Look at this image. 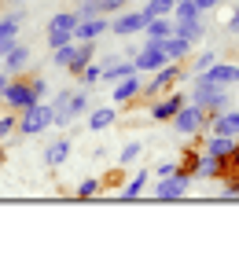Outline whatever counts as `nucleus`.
<instances>
[{
	"label": "nucleus",
	"instance_id": "nucleus-1",
	"mask_svg": "<svg viewBox=\"0 0 239 257\" xmlns=\"http://www.w3.org/2000/svg\"><path fill=\"white\" fill-rule=\"evenodd\" d=\"M188 99H191V103H199V107L206 110V114H217V110H224V103H228V92L199 74V85L191 88V96H188Z\"/></svg>",
	"mask_w": 239,
	"mask_h": 257
},
{
	"label": "nucleus",
	"instance_id": "nucleus-2",
	"mask_svg": "<svg viewBox=\"0 0 239 257\" xmlns=\"http://www.w3.org/2000/svg\"><path fill=\"white\" fill-rule=\"evenodd\" d=\"M188 184H191V173L184 166H177L170 177H158V184H154V198H158V202H177V198L188 195Z\"/></svg>",
	"mask_w": 239,
	"mask_h": 257
},
{
	"label": "nucleus",
	"instance_id": "nucleus-3",
	"mask_svg": "<svg viewBox=\"0 0 239 257\" xmlns=\"http://www.w3.org/2000/svg\"><path fill=\"white\" fill-rule=\"evenodd\" d=\"M206 125H210V114L202 110L199 103H184V107L173 114V128H177V136H195V133H202Z\"/></svg>",
	"mask_w": 239,
	"mask_h": 257
},
{
	"label": "nucleus",
	"instance_id": "nucleus-4",
	"mask_svg": "<svg viewBox=\"0 0 239 257\" xmlns=\"http://www.w3.org/2000/svg\"><path fill=\"white\" fill-rule=\"evenodd\" d=\"M52 118H55V110H52V103H33V107H26L22 110V118H19V133L22 136H37V133H44L48 125H52Z\"/></svg>",
	"mask_w": 239,
	"mask_h": 257
},
{
	"label": "nucleus",
	"instance_id": "nucleus-5",
	"mask_svg": "<svg viewBox=\"0 0 239 257\" xmlns=\"http://www.w3.org/2000/svg\"><path fill=\"white\" fill-rule=\"evenodd\" d=\"M181 77H184V66H181V63H166L162 70H154V77H151L147 85L140 88V96H147V99H158L162 92H170V88H173Z\"/></svg>",
	"mask_w": 239,
	"mask_h": 257
},
{
	"label": "nucleus",
	"instance_id": "nucleus-6",
	"mask_svg": "<svg viewBox=\"0 0 239 257\" xmlns=\"http://www.w3.org/2000/svg\"><path fill=\"white\" fill-rule=\"evenodd\" d=\"M74 26H77V11H59V15L48 19V48H59V44L74 41Z\"/></svg>",
	"mask_w": 239,
	"mask_h": 257
},
{
	"label": "nucleus",
	"instance_id": "nucleus-7",
	"mask_svg": "<svg viewBox=\"0 0 239 257\" xmlns=\"http://www.w3.org/2000/svg\"><path fill=\"white\" fill-rule=\"evenodd\" d=\"M166 63H170V55H166L162 41H147L140 52H133V66H136V74H154V70H162Z\"/></svg>",
	"mask_w": 239,
	"mask_h": 257
},
{
	"label": "nucleus",
	"instance_id": "nucleus-8",
	"mask_svg": "<svg viewBox=\"0 0 239 257\" xmlns=\"http://www.w3.org/2000/svg\"><path fill=\"white\" fill-rule=\"evenodd\" d=\"M4 103L11 110H26V107H33V103H41L37 99V92H33V85L30 81H8V88H4Z\"/></svg>",
	"mask_w": 239,
	"mask_h": 257
},
{
	"label": "nucleus",
	"instance_id": "nucleus-9",
	"mask_svg": "<svg viewBox=\"0 0 239 257\" xmlns=\"http://www.w3.org/2000/svg\"><path fill=\"white\" fill-rule=\"evenodd\" d=\"M143 26H147L143 11H118V19L111 22V33L114 37H136V33H143Z\"/></svg>",
	"mask_w": 239,
	"mask_h": 257
},
{
	"label": "nucleus",
	"instance_id": "nucleus-10",
	"mask_svg": "<svg viewBox=\"0 0 239 257\" xmlns=\"http://www.w3.org/2000/svg\"><path fill=\"white\" fill-rule=\"evenodd\" d=\"M184 103H188L184 92H170L166 99H154L151 103V121H173V114L181 110Z\"/></svg>",
	"mask_w": 239,
	"mask_h": 257
},
{
	"label": "nucleus",
	"instance_id": "nucleus-11",
	"mask_svg": "<svg viewBox=\"0 0 239 257\" xmlns=\"http://www.w3.org/2000/svg\"><path fill=\"white\" fill-rule=\"evenodd\" d=\"M107 30H111V22H107L103 15H89V19H77V26H74V41H100Z\"/></svg>",
	"mask_w": 239,
	"mask_h": 257
},
{
	"label": "nucleus",
	"instance_id": "nucleus-12",
	"mask_svg": "<svg viewBox=\"0 0 239 257\" xmlns=\"http://www.w3.org/2000/svg\"><path fill=\"white\" fill-rule=\"evenodd\" d=\"M85 107H89V92H74V96L66 99V107H59V110H55L52 125H59V128L70 125V121L77 118V114H85Z\"/></svg>",
	"mask_w": 239,
	"mask_h": 257
},
{
	"label": "nucleus",
	"instance_id": "nucleus-13",
	"mask_svg": "<svg viewBox=\"0 0 239 257\" xmlns=\"http://www.w3.org/2000/svg\"><path fill=\"white\" fill-rule=\"evenodd\" d=\"M22 19H26V11H15V15H4V19H0V55H4V52L11 48V44L19 41Z\"/></svg>",
	"mask_w": 239,
	"mask_h": 257
},
{
	"label": "nucleus",
	"instance_id": "nucleus-14",
	"mask_svg": "<svg viewBox=\"0 0 239 257\" xmlns=\"http://www.w3.org/2000/svg\"><path fill=\"white\" fill-rule=\"evenodd\" d=\"M206 81H213V85H221V88H228V85H239V63H213L206 74H202Z\"/></svg>",
	"mask_w": 239,
	"mask_h": 257
},
{
	"label": "nucleus",
	"instance_id": "nucleus-15",
	"mask_svg": "<svg viewBox=\"0 0 239 257\" xmlns=\"http://www.w3.org/2000/svg\"><path fill=\"white\" fill-rule=\"evenodd\" d=\"M30 59H33V52H30V44H11V48L4 52V70L8 74H22V70L30 66Z\"/></svg>",
	"mask_w": 239,
	"mask_h": 257
},
{
	"label": "nucleus",
	"instance_id": "nucleus-16",
	"mask_svg": "<svg viewBox=\"0 0 239 257\" xmlns=\"http://www.w3.org/2000/svg\"><path fill=\"white\" fill-rule=\"evenodd\" d=\"M210 133L239 136V110H217V114H210Z\"/></svg>",
	"mask_w": 239,
	"mask_h": 257
},
{
	"label": "nucleus",
	"instance_id": "nucleus-17",
	"mask_svg": "<svg viewBox=\"0 0 239 257\" xmlns=\"http://www.w3.org/2000/svg\"><path fill=\"white\" fill-rule=\"evenodd\" d=\"M173 33H181V37H188L191 44L206 37V15L199 19H173Z\"/></svg>",
	"mask_w": 239,
	"mask_h": 257
},
{
	"label": "nucleus",
	"instance_id": "nucleus-18",
	"mask_svg": "<svg viewBox=\"0 0 239 257\" xmlns=\"http://www.w3.org/2000/svg\"><path fill=\"white\" fill-rule=\"evenodd\" d=\"M140 88H143V81H140L136 74H129V77H122V81L111 88V96H114L118 107H122V103H133V99L140 96Z\"/></svg>",
	"mask_w": 239,
	"mask_h": 257
},
{
	"label": "nucleus",
	"instance_id": "nucleus-19",
	"mask_svg": "<svg viewBox=\"0 0 239 257\" xmlns=\"http://www.w3.org/2000/svg\"><path fill=\"white\" fill-rule=\"evenodd\" d=\"M92 59H96V41H74V59H70V66H66V70L77 77V74H81V70H85Z\"/></svg>",
	"mask_w": 239,
	"mask_h": 257
},
{
	"label": "nucleus",
	"instance_id": "nucleus-20",
	"mask_svg": "<svg viewBox=\"0 0 239 257\" xmlns=\"http://www.w3.org/2000/svg\"><path fill=\"white\" fill-rule=\"evenodd\" d=\"M235 140H239V136H221V133H210L206 147H202V155H213V158H228V155H232V147H235Z\"/></svg>",
	"mask_w": 239,
	"mask_h": 257
},
{
	"label": "nucleus",
	"instance_id": "nucleus-21",
	"mask_svg": "<svg viewBox=\"0 0 239 257\" xmlns=\"http://www.w3.org/2000/svg\"><path fill=\"white\" fill-rule=\"evenodd\" d=\"M162 48H166V55H170V63H181L184 55H191V41L181 37V33H170V37L162 41Z\"/></svg>",
	"mask_w": 239,
	"mask_h": 257
},
{
	"label": "nucleus",
	"instance_id": "nucleus-22",
	"mask_svg": "<svg viewBox=\"0 0 239 257\" xmlns=\"http://www.w3.org/2000/svg\"><path fill=\"white\" fill-rule=\"evenodd\" d=\"M170 33H173V15L147 19V26H143V37H147V41H166Z\"/></svg>",
	"mask_w": 239,
	"mask_h": 257
},
{
	"label": "nucleus",
	"instance_id": "nucleus-23",
	"mask_svg": "<svg viewBox=\"0 0 239 257\" xmlns=\"http://www.w3.org/2000/svg\"><path fill=\"white\" fill-rule=\"evenodd\" d=\"M70 158V140H63V136H59L55 140V144H48V151H44V166H63V162Z\"/></svg>",
	"mask_w": 239,
	"mask_h": 257
},
{
	"label": "nucleus",
	"instance_id": "nucleus-24",
	"mask_svg": "<svg viewBox=\"0 0 239 257\" xmlns=\"http://www.w3.org/2000/svg\"><path fill=\"white\" fill-rule=\"evenodd\" d=\"M114 121H118V110L114 107H100V110L89 114V128H92V133H103V128H111Z\"/></svg>",
	"mask_w": 239,
	"mask_h": 257
},
{
	"label": "nucleus",
	"instance_id": "nucleus-25",
	"mask_svg": "<svg viewBox=\"0 0 239 257\" xmlns=\"http://www.w3.org/2000/svg\"><path fill=\"white\" fill-rule=\"evenodd\" d=\"M173 4H177V0H147V4H143V19H162V15H173Z\"/></svg>",
	"mask_w": 239,
	"mask_h": 257
},
{
	"label": "nucleus",
	"instance_id": "nucleus-26",
	"mask_svg": "<svg viewBox=\"0 0 239 257\" xmlns=\"http://www.w3.org/2000/svg\"><path fill=\"white\" fill-rule=\"evenodd\" d=\"M143 188H147V169L136 173V177L125 184V188H118V195H122V198H140V191H143Z\"/></svg>",
	"mask_w": 239,
	"mask_h": 257
},
{
	"label": "nucleus",
	"instance_id": "nucleus-27",
	"mask_svg": "<svg viewBox=\"0 0 239 257\" xmlns=\"http://www.w3.org/2000/svg\"><path fill=\"white\" fill-rule=\"evenodd\" d=\"M81 88H85V92H92V85H96V81H103V66L100 63H89L85 70H81Z\"/></svg>",
	"mask_w": 239,
	"mask_h": 257
},
{
	"label": "nucleus",
	"instance_id": "nucleus-28",
	"mask_svg": "<svg viewBox=\"0 0 239 257\" xmlns=\"http://www.w3.org/2000/svg\"><path fill=\"white\" fill-rule=\"evenodd\" d=\"M70 59H74V41L70 44H59V48H52V66H70Z\"/></svg>",
	"mask_w": 239,
	"mask_h": 257
},
{
	"label": "nucleus",
	"instance_id": "nucleus-29",
	"mask_svg": "<svg viewBox=\"0 0 239 257\" xmlns=\"http://www.w3.org/2000/svg\"><path fill=\"white\" fill-rule=\"evenodd\" d=\"M213 63H217V52H202V55H195V63H191V74H195V77L206 74Z\"/></svg>",
	"mask_w": 239,
	"mask_h": 257
},
{
	"label": "nucleus",
	"instance_id": "nucleus-30",
	"mask_svg": "<svg viewBox=\"0 0 239 257\" xmlns=\"http://www.w3.org/2000/svg\"><path fill=\"white\" fill-rule=\"evenodd\" d=\"M100 188H103V184L96 180V177L81 180V184H77V198H92V195H100Z\"/></svg>",
	"mask_w": 239,
	"mask_h": 257
},
{
	"label": "nucleus",
	"instance_id": "nucleus-31",
	"mask_svg": "<svg viewBox=\"0 0 239 257\" xmlns=\"http://www.w3.org/2000/svg\"><path fill=\"white\" fill-rule=\"evenodd\" d=\"M89 15H103V0H81L77 19H89Z\"/></svg>",
	"mask_w": 239,
	"mask_h": 257
},
{
	"label": "nucleus",
	"instance_id": "nucleus-32",
	"mask_svg": "<svg viewBox=\"0 0 239 257\" xmlns=\"http://www.w3.org/2000/svg\"><path fill=\"white\" fill-rule=\"evenodd\" d=\"M140 151H143V144H125L122 155H118V166H129L133 158H140Z\"/></svg>",
	"mask_w": 239,
	"mask_h": 257
},
{
	"label": "nucleus",
	"instance_id": "nucleus-33",
	"mask_svg": "<svg viewBox=\"0 0 239 257\" xmlns=\"http://www.w3.org/2000/svg\"><path fill=\"white\" fill-rule=\"evenodd\" d=\"M11 128H19V118H15V114H4V118H0V140H4Z\"/></svg>",
	"mask_w": 239,
	"mask_h": 257
},
{
	"label": "nucleus",
	"instance_id": "nucleus-34",
	"mask_svg": "<svg viewBox=\"0 0 239 257\" xmlns=\"http://www.w3.org/2000/svg\"><path fill=\"white\" fill-rule=\"evenodd\" d=\"M129 0H103V15H118V11H125Z\"/></svg>",
	"mask_w": 239,
	"mask_h": 257
},
{
	"label": "nucleus",
	"instance_id": "nucleus-35",
	"mask_svg": "<svg viewBox=\"0 0 239 257\" xmlns=\"http://www.w3.org/2000/svg\"><path fill=\"white\" fill-rule=\"evenodd\" d=\"M30 85H33V92H37V99H44V96H48V81H44V77H33Z\"/></svg>",
	"mask_w": 239,
	"mask_h": 257
},
{
	"label": "nucleus",
	"instance_id": "nucleus-36",
	"mask_svg": "<svg viewBox=\"0 0 239 257\" xmlns=\"http://www.w3.org/2000/svg\"><path fill=\"white\" fill-rule=\"evenodd\" d=\"M217 4H224V0H195V8L202 11V15H210V11L217 8Z\"/></svg>",
	"mask_w": 239,
	"mask_h": 257
},
{
	"label": "nucleus",
	"instance_id": "nucleus-37",
	"mask_svg": "<svg viewBox=\"0 0 239 257\" xmlns=\"http://www.w3.org/2000/svg\"><path fill=\"white\" fill-rule=\"evenodd\" d=\"M224 30H228V33H239V8H235L232 15H228V22H224Z\"/></svg>",
	"mask_w": 239,
	"mask_h": 257
},
{
	"label": "nucleus",
	"instance_id": "nucleus-38",
	"mask_svg": "<svg viewBox=\"0 0 239 257\" xmlns=\"http://www.w3.org/2000/svg\"><path fill=\"white\" fill-rule=\"evenodd\" d=\"M228 169L239 173V140H235V147H232V155H228Z\"/></svg>",
	"mask_w": 239,
	"mask_h": 257
},
{
	"label": "nucleus",
	"instance_id": "nucleus-39",
	"mask_svg": "<svg viewBox=\"0 0 239 257\" xmlns=\"http://www.w3.org/2000/svg\"><path fill=\"white\" fill-rule=\"evenodd\" d=\"M177 166H173V162H162V166L158 169H154V177H170V173H173Z\"/></svg>",
	"mask_w": 239,
	"mask_h": 257
},
{
	"label": "nucleus",
	"instance_id": "nucleus-40",
	"mask_svg": "<svg viewBox=\"0 0 239 257\" xmlns=\"http://www.w3.org/2000/svg\"><path fill=\"white\" fill-rule=\"evenodd\" d=\"M4 4H22V0H4Z\"/></svg>",
	"mask_w": 239,
	"mask_h": 257
}]
</instances>
